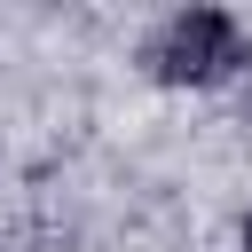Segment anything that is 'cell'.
<instances>
[{"label":"cell","mask_w":252,"mask_h":252,"mask_svg":"<svg viewBox=\"0 0 252 252\" xmlns=\"http://www.w3.org/2000/svg\"><path fill=\"white\" fill-rule=\"evenodd\" d=\"M244 63V24L220 8H181L150 32V71L165 87H213Z\"/></svg>","instance_id":"1"},{"label":"cell","mask_w":252,"mask_h":252,"mask_svg":"<svg viewBox=\"0 0 252 252\" xmlns=\"http://www.w3.org/2000/svg\"><path fill=\"white\" fill-rule=\"evenodd\" d=\"M244 252H252V213H244Z\"/></svg>","instance_id":"2"},{"label":"cell","mask_w":252,"mask_h":252,"mask_svg":"<svg viewBox=\"0 0 252 252\" xmlns=\"http://www.w3.org/2000/svg\"><path fill=\"white\" fill-rule=\"evenodd\" d=\"M244 110H252V87H244Z\"/></svg>","instance_id":"3"}]
</instances>
